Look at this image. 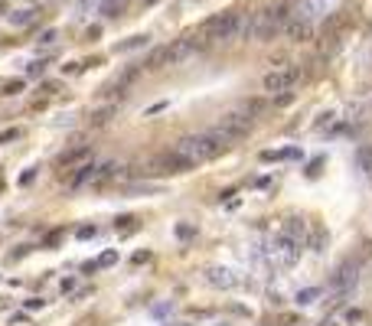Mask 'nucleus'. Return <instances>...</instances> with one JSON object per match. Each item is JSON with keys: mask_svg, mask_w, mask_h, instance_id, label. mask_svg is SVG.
Returning a JSON list of instances; mask_svg holds the SVG:
<instances>
[{"mask_svg": "<svg viewBox=\"0 0 372 326\" xmlns=\"http://www.w3.org/2000/svg\"><path fill=\"white\" fill-rule=\"evenodd\" d=\"M176 150H180L186 160L196 166V163L216 160V157L225 150V144H222L216 134H212V131H202V134H186L180 144H176Z\"/></svg>", "mask_w": 372, "mask_h": 326, "instance_id": "1", "label": "nucleus"}, {"mask_svg": "<svg viewBox=\"0 0 372 326\" xmlns=\"http://www.w3.org/2000/svg\"><path fill=\"white\" fill-rule=\"evenodd\" d=\"M238 23H242V13H235V10L216 13L202 23L199 36L206 42H232V39H238Z\"/></svg>", "mask_w": 372, "mask_h": 326, "instance_id": "2", "label": "nucleus"}, {"mask_svg": "<svg viewBox=\"0 0 372 326\" xmlns=\"http://www.w3.org/2000/svg\"><path fill=\"white\" fill-rule=\"evenodd\" d=\"M287 20H291L287 4H278V7H264V10H258V13H255V39H258V42L274 39L281 30H284Z\"/></svg>", "mask_w": 372, "mask_h": 326, "instance_id": "3", "label": "nucleus"}, {"mask_svg": "<svg viewBox=\"0 0 372 326\" xmlns=\"http://www.w3.org/2000/svg\"><path fill=\"white\" fill-rule=\"evenodd\" d=\"M209 131L229 147V144H235V140L248 137V131H252V118H248V114H225V118L219 121L216 127H209Z\"/></svg>", "mask_w": 372, "mask_h": 326, "instance_id": "4", "label": "nucleus"}, {"mask_svg": "<svg viewBox=\"0 0 372 326\" xmlns=\"http://www.w3.org/2000/svg\"><path fill=\"white\" fill-rule=\"evenodd\" d=\"M186 170H193V163L186 160L176 147H173V150H167V154L150 157L147 163H140V173H186Z\"/></svg>", "mask_w": 372, "mask_h": 326, "instance_id": "5", "label": "nucleus"}, {"mask_svg": "<svg viewBox=\"0 0 372 326\" xmlns=\"http://www.w3.org/2000/svg\"><path fill=\"white\" fill-rule=\"evenodd\" d=\"M206 46H209V42L202 39V36H183V39H176L173 46H170V66H183L186 59L199 56Z\"/></svg>", "mask_w": 372, "mask_h": 326, "instance_id": "6", "label": "nucleus"}, {"mask_svg": "<svg viewBox=\"0 0 372 326\" xmlns=\"http://www.w3.org/2000/svg\"><path fill=\"white\" fill-rule=\"evenodd\" d=\"M300 78V69H274L261 78V88L268 95H278V92H287V88H294V82Z\"/></svg>", "mask_w": 372, "mask_h": 326, "instance_id": "7", "label": "nucleus"}, {"mask_svg": "<svg viewBox=\"0 0 372 326\" xmlns=\"http://www.w3.org/2000/svg\"><path fill=\"white\" fill-rule=\"evenodd\" d=\"M274 254H278V261H281V264H294V261H297V254H300V242L281 232V235H278V242H274Z\"/></svg>", "mask_w": 372, "mask_h": 326, "instance_id": "8", "label": "nucleus"}, {"mask_svg": "<svg viewBox=\"0 0 372 326\" xmlns=\"http://www.w3.org/2000/svg\"><path fill=\"white\" fill-rule=\"evenodd\" d=\"M206 280H209L212 287H222V290H229V287L238 284V277H235L232 268H209L206 271Z\"/></svg>", "mask_w": 372, "mask_h": 326, "instance_id": "9", "label": "nucleus"}, {"mask_svg": "<svg viewBox=\"0 0 372 326\" xmlns=\"http://www.w3.org/2000/svg\"><path fill=\"white\" fill-rule=\"evenodd\" d=\"M356 271H359L356 264H353V261H346V264H343V268L333 274V280H330V284H333L336 290H349L353 284H356Z\"/></svg>", "mask_w": 372, "mask_h": 326, "instance_id": "10", "label": "nucleus"}, {"mask_svg": "<svg viewBox=\"0 0 372 326\" xmlns=\"http://www.w3.org/2000/svg\"><path fill=\"white\" fill-rule=\"evenodd\" d=\"M284 33H287L291 42H304V39H310V20H300V16H294V20L284 23Z\"/></svg>", "mask_w": 372, "mask_h": 326, "instance_id": "11", "label": "nucleus"}, {"mask_svg": "<svg viewBox=\"0 0 372 326\" xmlns=\"http://www.w3.org/2000/svg\"><path fill=\"white\" fill-rule=\"evenodd\" d=\"M163 66H170V46H154L144 59V69L157 72V69H163Z\"/></svg>", "mask_w": 372, "mask_h": 326, "instance_id": "12", "label": "nucleus"}, {"mask_svg": "<svg viewBox=\"0 0 372 326\" xmlns=\"http://www.w3.org/2000/svg\"><path fill=\"white\" fill-rule=\"evenodd\" d=\"M320 10H326V0H300L294 16H300V20H314V16H320Z\"/></svg>", "mask_w": 372, "mask_h": 326, "instance_id": "13", "label": "nucleus"}, {"mask_svg": "<svg viewBox=\"0 0 372 326\" xmlns=\"http://www.w3.org/2000/svg\"><path fill=\"white\" fill-rule=\"evenodd\" d=\"M284 235H291V238H304L307 235V225H304V219H297V215H291V219H284V228H281Z\"/></svg>", "mask_w": 372, "mask_h": 326, "instance_id": "14", "label": "nucleus"}, {"mask_svg": "<svg viewBox=\"0 0 372 326\" xmlns=\"http://www.w3.org/2000/svg\"><path fill=\"white\" fill-rule=\"evenodd\" d=\"M111 118H114V104H105V108H98V111L88 114V124H92V127H105Z\"/></svg>", "mask_w": 372, "mask_h": 326, "instance_id": "15", "label": "nucleus"}, {"mask_svg": "<svg viewBox=\"0 0 372 326\" xmlns=\"http://www.w3.org/2000/svg\"><path fill=\"white\" fill-rule=\"evenodd\" d=\"M88 154H92L88 147H75V150H69V154L59 157V166H72V163H78V160H85Z\"/></svg>", "mask_w": 372, "mask_h": 326, "instance_id": "16", "label": "nucleus"}, {"mask_svg": "<svg viewBox=\"0 0 372 326\" xmlns=\"http://www.w3.org/2000/svg\"><path fill=\"white\" fill-rule=\"evenodd\" d=\"M356 163H359V170L372 173V147H369V144H366V147H359V150H356Z\"/></svg>", "mask_w": 372, "mask_h": 326, "instance_id": "17", "label": "nucleus"}, {"mask_svg": "<svg viewBox=\"0 0 372 326\" xmlns=\"http://www.w3.org/2000/svg\"><path fill=\"white\" fill-rule=\"evenodd\" d=\"M140 72H144V66H131V69H124V72L118 75V82H114V85H121V88H128L131 82H134V78L140 75Z\"/></svg>", "mask_w": 372, "mask_h": 326, "instance_id": "18", "label": "nucleus"}, {"mask_svg": "<svg viewBox=\"0 0 372 326\" xmlns=\"http://www.w3.org/2000/svg\"><path fill=\"white\" fill-rule=\"evenodd\" d=\"M144 42H147V36H131V39L118 42V46H114V52H131V49H140Z\"/></svg>", "mask_w": 372, "mask_h": 326, "instance_id": "19", "label": "nucleus"}, {"mask_svg": "<svg viewBox=\"0 0 372 326\" xmlns=\"http://www.w3.org/2000/svg\"><path fill=\"white\" fill-rule=\"evenodd\" d=\"M124 7H128V0H105V4H101V13L105 16H118Z\"/></svg>", "mask_w": 372, "mask_h": 326, "instance_id": "20", "label": "nucleus"}, {"mask_svg": "<svg viewBox=\"0 0 372 326\" xmlns=\"http://www.w3.org/2000/svg\"><path fill=\"white\" fill-rule=\"evenodd\" d=\"M317 297H320V290H317V287H307V290H300V294H297V303H314L317 300Z\"/></svg>", "mask_w": 372, "mask_h": 326, "instance_id": "21", "label": "nucleus"}, {"mask_svg": "<svg viewBox=\"0 0 372 326\" xmlns=\"http://www.w3.org/2000/svg\"><path fill=\"white\" fill-rule=\"evenodd\" d=\"M33 20V10H20V13H10V23L13 26H26Z\"/></svg>", "mask_w": 372, "mask_h": 326, "instance_id": "22", "label": "nucleus"}, {"mask_svg": "<svg viewBox=\"0 0 372 326\" xmlns=\"http://www.w3.org/2000/svg\"><path fill=\"white\" fill-rule=\"evenodd\" d=\"M128 192H160V186H150V183H134Z\"/></svg>", "mask_w": 372, "mask_h": 326, "instance_id": "23", "label": "nucleus"}, {"mask_svg": "<svg viewBox=\"0 0 372 326\" xmlns=\"http://www.w3.org/2000/svg\"><path fill=\"white\" fill-rule=\"evenodd\" d=\"M114 261H118V251H105L98 258V268H108V264H114Z\"/></svg>", "mask_w": 372, "mask_h": 326, "instance_id": "24", "label": "nucleus"}, {"mask_svg": "<svg viewBox=\"0 0 372 326\" xmlns=\"http://www.w3.org/2000/svg\"><path fill=\"white\" fill-rule=\"evenodd\" d=\"M56 36H59L56 30H46V33L39 36V42H43V46H52V42H56Z\"/></svg>", "mask_w": 372, "mask_h": 326, "instance_id": "25", "label": "nucleus"}, {"mask_svg": "<svg viewBox=\"0 0 372 326\" xmlns=\"http://www.w3.org/2000/svg\"><path fill=\"white\" fill-rule=\"evenodd\" d=\"M176 235H180V238H190V235H196V228L193 225H176Z\"/></svg>", "mask_w": 372, "mask_h": 326, "instance_id": "26", "label": "nucleus"}, {"mask_svg": "<svg viewBox=\"0 0 372 326\" xmlns=\"http://www.w3.org/2000/svg\"><path fill=\"white\" fill-rule=\"evenodd\" d=\"M95 232H98V228H95V225H82V228H78V238H92Z\"/></svg>", "mask_w": 372, "mask_h": 326, "instance_id": "27", "label": "nucleus"}, {"mask_svg": "<svg viewBox=\"0 0 372 326\" xmlns=\"http://www.w3.org/2000/svg\"><path fill=\"white\" fill-rule=\"evenodd\" d=\"M13 137H20V131H4V134H0V144H7V140H13Z\"/></svg>", "mask_w": 372, "mask_h": 326, "instance_id": "28", "label": "nucleus"}, {"mask_svg": "<svg viewBox=\"0 0 372 326\" xmlns=\"http://www.w3.org/2000/svg\"><path fill=\"white\" fill-rule=\"evenodd\" d=\"M43 69H46L43 62H30V69H26V72H30V75H43Z\"/></svg>", "mask_w": 372, "mask_h": 326, "instance_id": "29", "label": "nucleus"}, {"mask_svg": "<svg viewBox=\"0 0 372 326\" xmlns=\"http://www.w3.org/2000/svg\"><path fill=\"white\" fill-rule=\"evenodd\" d=\"M20 88H23V82H10V85L4 88V95H13V92H20Z\"/></svg>", "mask_w": 372, "mask_h": 326, "instance_id": "30", "label": "nucleus"}, {"mask_svg": "<svg viewBox=\"0 0 372 326\" xmlns=\"http://www.w3.org/2000/svg\"><path fill=\"white\" fill-rule=\"evenodd\" d=\"M33 176H36V170H26V173L20 176V183H23V186H26V183H33Z\"/></svg>", "mask_w": 372, "mask_h": 326, "instance_id": "31", "label": "nucleus"}, {"mask_svg": "<svg viewBox=\"0 0 372 326\" xmlns=\"http://www.w3.org/2000/svg\"><path fill=\"white\" fill-rule=\"evenodd\" d=\"M170 326H193V323H170Z\"/></svg>", "mask_w": 372, "mask_h": 326, "instance_id": "32", "label": "nucleus"}, {"mask_svg": "<svg viewBox=\"0 0 372 326\" xmlns=\"http://www.w3.org/2000/svg\"><path fill=\"white\" fill-rule=\"evenodd\" d=\"M4 4H7V0H0V7H4Z\"/></svg>", "mask_w": 372, "mask_h": 326, "instance_id": "33", "label": "nucleus"}, {"mask_svg": "<svg viewBox=\"0 0 372 326\" xmlns=\"http://www.w3.org/2000/svg\"><path fill=\"white\" fill-rule=\"evenodd\" d=\"M222 326H225V323H222Z\"/></svg>", "mask_w": 372, "mask_h": 326, "instance_id": "34", "label": "nucleus"}]
</instances>
